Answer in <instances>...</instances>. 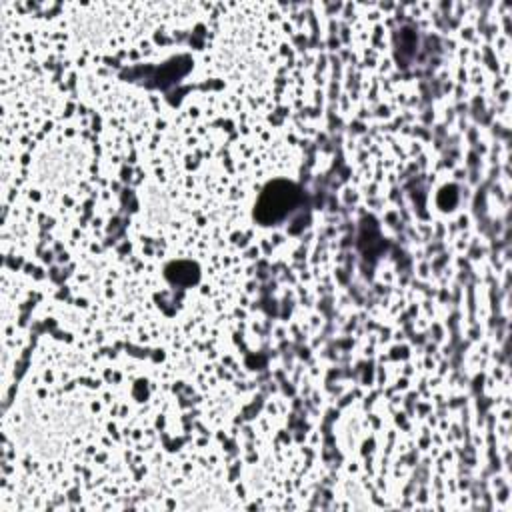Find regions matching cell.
<instances>
[{
	"mask_svg": "<svg viewBox=\"0 0 512 512\" xmlns=\"http://www.w3.org/2000/svg\"><path fill=\"white\" fill-rule=\"evenodd\" d=\"M300 200V190L292 182H272L264 188L258 204H256V218L262 224H272L286 216L296 202Z\"/></svg>",
	"mask_w": 512,
	"mask_h": 512,
	"instance_id": "6da1fadb",
	"label": "cell"
}]
</instances>
